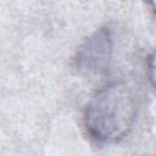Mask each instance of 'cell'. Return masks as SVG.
<instances>
[{"mask_svg":"<svg viewBox=\"0 0 156 156\" xmlns=\"http://www.w3.org/2000/svg\"><path fill=\"white\" fill-rule=\"evenodd\" d=\"M136 100L124 82H113L98 90L84 110V127L91 139L112 144L123 139L136 119Z\"/></svg>","mask_w":156,"mask_h":156,"instance_id":"cell-1","label":"cell"},{"mask_svg":"<svg viewBox=\"0 0 156 156\" xmlns=\"http://www.w3.org/2000/svg\"><path fill=\"white\" fill-rule=\"evenodd\" d=\"M147 74H149V78H150L151 83L154 84V87H156V49L149 56V60H147Z\"/></svg>","mask_w":156,"mask_h":156,"instance_id":"cell-3","label":"cell"},{"mask_svg":"<svg viewBox=\"0 0 156 156\" xmlns=\"http://www.w3.org/2000/svg\"><path fill=\"white\" fill-rule=\"evenodd\" d=\"M149 1V4H150V6H151V9L155 11V13H156V0H147Z\"/></svg>","mask_w":156,"mask_h":156,"instance_id":"cell-4","label":"cell"},{"mask_svg":"<svg viewBox=\"0 0 156 156\" xmlns=\"http://www.w3.org/2000/svg\"><path fill=\"white\" fill-rule=\"evenodd\" d=\"M112 51L111 30L100 28L90 34L78 48L74 57L76 67L85 76H102L110 68Z\"/></svg>","mask_w":156,"mask_h":156,"instance_id":"cell-2","label":"cell"}]
</instances>
